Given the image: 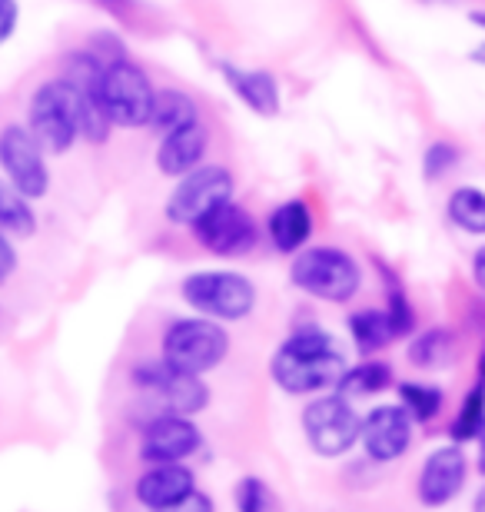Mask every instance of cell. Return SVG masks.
Here are the masks:
<instances>
[{"instance_id": "obj_5", "label": "cell", "mask_w": 485, "mask_h": 512, "mask_svg": "<svg viewBox=\"0 0 485 512\" xmlns=\"http://www.w3.org/2000/svg\"><path fill=\"white\" fill-rule=\"evenodd\" d=\"M183 300L196 313L213 316V320L236 323L253 313L256 306V286L240 273H193L183 280Z\"/></svg>"}, {"instance_id": "obj_29", "label": "cell", "mask_w": 485, "mask_h": 512, "mask_svg": "<svg viewBox=\"0 0 485 512\" xmlns=\"http://www.w3.org/2000/svg\"><path fill=\"white\" fill-rule=\"evenodd\" d=\"M17 20H20L17 0H0V44H7V40L14 37Z\"/></svg>"}, {"instance_id": "obj_6", "label": "cell", "mask_w": 485, "mask_h": 512, "mask_svg": "<svg viewBox=\"0 0 485 512\" xmlns=\"http://www.w3.org/2000/svg\"><path fill=\"white\" fill-rule=\"evenodd\" d=\"M230 353V336L220 323L206 320H177L163 333V360L183 373H210Z\"/></svg>"}, {"instance_id": "obj_19", "label": "cell", "mask_w": 485, "mask_h": 512, "mask_svg": "<svg viewBox=\"0 0 485 512\" xmlns=\"http://www.w3.org/2000/svg\"><path fill=\"white\" fill-rule=\"evenodd\" d=\"M349 333H353V343L359 353H376L389 346L392 340L399 336L396 323L389 320L386 310H363V313H353L349 316Z\"/></svg>"}, {"instance_id": "obj_7", "label": "cell", "mask_w": 485, "mask_h": 512, "mask_svg": "<svg viewBox=\"0 0 485 512\" xmlns=\"http://www.w3.org/2000/svg\"><path fill=\"white\" fill-rule=\"evenodd\" d=\"M303 429H306L309 446H313L319 456L336 459L359 443L363 416L349 406V399L343 393L319 396L303 409Z\"/></svg>"}, {"instance_id": "obj_21", "label": "cell", "mask_w": 485, "mask_h": 512, "mask_svg": "<svg viewBox=\"0 0 485 512\" xmlns=\"http://www.w3.org/2000/svg\"><path fill=\"white\" fill-rule=\"evenodd\" d=\"M193 120H200V117H196V104L187 94H180V90H160V94L153 97V114L147 127H153L163 137V133L177 130L183 124H193Z\"/></svg>"}, {"instance_id": "obj_9", "label": "cell", "mask_w": 485, "mask_h": 512, "mask_svg": "<svg viewBox=\"0 0 485 512\" xmlns=\"http://www.w3.org/2000/svg\"><path fill=\"white\" fill-rule=\"evenodd\" d=\"M133 383L157 399L163 406V413H180L193 416L210 403V389L196 373H183L177 366H170L167 360L160 363H143L133 370Z\"/></svg>"}, {"instance_id": "obj_15", "label": "cell", "mask_w": 485, "mask_h": 512, "mask_svg": "<svg viewBox=\"0 0 485 512\" xmlns=\"http://www.w3.org/2000/svg\"><path fill=\"white\" fill-rule=\"evenodd\" d=\"M206 150H210V130L200 120L183 124L177 130L163 133L160 147H157V167L163 177H183L193 167H200Z\"/></svg>"}, {"instance_id": "obj_25", "label": "cell", "mask_w": 485, "mask_h": 512, "mask_svg": "<svg viewBox=\"0 0 485 512\" xmlns=\"http://www.w3.org/2000/svg\"><path fill=\"white\" fill-rule=\"evenodd\" d=\"M482 423H485V380H479L476 386H472V393L466 396V403H462L456 423H452V439H456V443L476 439Z\"/></svg>"}, {"instance_id": "obj_31", "label": "cell", "mask_w": 485, "mask_h": 512, "mask_svg": "<svg viewBox=\"0 0 485 512\" xmlns=\"http://www.w3.org/2000/svg\"><path fill=\"white\" fill-rule=\"evenodd\" d=\"M472 276H476V283H479V290L485 293V247L476 253V260H472Z\"/></svg>"}, {"instance_id": "obj_12", "label": "cell", "mask_w": 485, "mask_h": 512, "mask_svg": "<svg viewBox=\"0 0 485 512\" xmlns=\"http://www.w3.org/2000/svg\"><path fill=\"white\" fill-rule=\"evenodd\" d=\"M412 429H416V419L409 416L406 406H376L363 419L359 443L373 463H396L412 446Z\"/></svg>"}, {"instance_id": "obj_24", "label": "cell", "mask_w": 485, "mask_h": 512, "mask_svg": "<svg viewBox=\"0 0 485 512\" xmlns=\"http://www.w3.org/2000/svg\"><path fill=\"white\" fill-rule=\"evenodd\" d=\"M452 353H456V343H452L449 330H429L409 346V360L419 370H439L452 360Z\"/></svg>"}, {"instance_id": "obj_16", "label": "cell", "mask_w": 485, "mask_h": 512, "mask_svg": "<svg viewBox=\"0 0 485 512\" xmlns=\"http://www.w3.org/2000/svg\"><path fill=\"white\" fill-rule=\"evenodd\" d=\"M193 489V473L180 463H153L150 473L137 479V499L147 509H180Z\"/></svg>"}, {"instance_id": "obj_35", "label": "cell", "mask_w": 485, "mask_h": 512, "mask_svg": "<svg viewBox=\"0 0 485 512\" xmlns=\"http://www.w3.org/2000/svg\"><path fill=\"white\" fill-rule=\"evenodd\" d=\"M469 20H472V24H476V27H482V30H485V10H476V14H472Z\"/></svg>"}, {"instance_id": "obj_22", "label": "cell", "mask_w": 485, "mask_h": 512, "mask_svg": "<svg viewBox=\"0 0 485 512\" xmlns=\"http://www.w3.org/2000/svg\"><path fill=\"white\" fill-rule=\"evenodd\" d=\"M449 220L472 237H485V193L479 187H459L449 197Z\"/></svg>"}, {"instance_id": "obj_4", "label": "cell", "mask_w": 485, "mask_h": 512, "mask_svg": "<svg viewBox=\"0 0 485 512\" xmlns=\"http://www.w3.org/2000/svg\"><path fill=\"white\" fill-rule=\"evenodd\" d=\"M153 97H157V90H153L150 77L133 60L117 57L103 67L100 104L113 127H147L153 114Z\"/></svg>"}, {"instance_id": "obj_30", "label": "cell", "mask_w": 485, "mask_h": 512, "mask_svg": "<svg viewBox=\"0 0 485 512\" xmlns=\"http://www.w3.org/2000/svg\"><path fill=\"white\" fill-rule=\"evenodd\" d=\"M14 266H17V250L7 243V233H0V283L14 273Z\"/></svg>"}, {"instance_id": "obj_34", "label": "cell", "mask_w": 485, "mask_h": 512, "mask_svg": "<svg viewBox=\"0 0 485 512\" xmlns=\"http://www.w3.org/2000/svg\"><path fill=\"white\" fill-rule=\"evenodd\" d=\"M469 60H472V64L485 67V40H482V44H479L476 50H472V54H469Z\"/></svg>"}, {"instance_id": "obj_36", "label": "cell", "mask_w": 485, "mask_h": 512, "mask_svg": "<svg viewBox=\"0 0 485 512\" xmlns=\"http://www.w3.org/2000/svg\"><path fill=\"white\" fill-rule=\"evenodd\" d=\"M479 380H485V346H482V353H479Z\"/></svg>"}, {"instance_id": "obj_13", "label": "cell", "mask_w": 485, "mask_h": 512, "mask_svg": "<svg viewBox=\"0 0 485 512\" xmlns=\"http://www.w3.org/2000/svg\"><path fill=\"white\" fill-rule=\"evenodd\" d=\"M203 446L200 429L190 423V416L163 413L147 426L140 443V459L147 463H183Z\"/></svg>"}, {"instance_id": "obj_32", "label": "cell", "mask_w": 485, "mask_h": 512, "mask_svg": "<svg viewBox=\"0 0 485 512\" xmlns=\"http://www.w3.org/2000/svg\"><path fill=\"white\" fill-rule=\"evenodd\" d=\"M479 473L485 476V423H482V429H479Z\"/></svg>"}, {"instance_id": "obj_10", "label": "cell", "mask_w": 485, "mask_h": 512, "mask_svg": "<svg viewBox=\"0 0 485 512\" xmlns=\"http://www.w3.org/2000/svg\"><path fill=\"white\" fill-rule=\"evenodd\" d=\"M233 193V177L230 170L223 167H210V163H200L190 173H183L177 190L170 193L167 200V220L180 223V227H193L196 220L203 217L206 210H213L216 203L230 200Z\"/></svg>"}, {"instance_id": "obj_20", "label": "cell", "mask_w": 485, "mask_h": 512, "mask_svg": "<svg viewBox=\"0 0 485 512\" xmlns=\"http://www.w3.org/2000/svg\"><path fill=\"white\" fill-rule=\"evenodd\" d=\"M0 233H10V237L20 240L37 233V217L30 210V200L4 180H0Z\"/></svg>"}, {"instance_id": "obj_33", "label": "cell", "mask_w": 485, "mask_h": 512, "mask_svg": "<svg viewBox=\"0 0 485 512\" xmlns=\"http://www.w3.org/2000/svg\"><path fill=\"white\" fill-rule=\"evenodd\" d=\"M94 4H100V7H107V10H113V14H117V10H123L130 4V0H94Z\"/></svg>"}, {"instance_id": "obj_27", "label": "cell", "mask_w": 485, "mask_h": 512, "mask_svg": "<svg viewBox=\"0 0 485 512\" xmlns=\"http://www.w3.org/2000/svg\"><path fill=\"white\" fill-rule=\"evenodd\" d=\"M456 163H459V150L452 147V143L439 140V143H432L426 150V157H422V173H426V180H442L446 173L456 170Z\"/></svg>"}, {"instance_id": "obj_28", "label": "cell", "mask_w": 485, "mask_h": 512, "mask_svg": "<svg viewBox=\"0 0 485 512\" xmlns=\"http://www.w3.org/2000/svg\"><path fill=\"white\" fill-rule=\"evenodd\" d=\"M236 506L246 509V512H266V509H273L276 506V499L273 493L266 489L263 479H243L240 486H236Z\"/></svg>"}, {"instance_id": "obj_26", "label": "cell", "mask_w": 485, "mask_h": 512, "mask_svg": "<svg viewBox=\"0 0 485 512\" xmlns=\"http://www.w3.org/2000/svg\"><path fill=\"white\" fill-rule=\"evenodd\" d=\"M399 396L412 419H432L442 409V399H446V393L432 383H402Z\"/></svg>"}, {"instance_id": "obj_8", "label": "cell", "mask_w": 485, "mask_h": 512, "mask_svg": "<svg viewBox=\"0 0 485 512\" xmlns=\"http://www.w3.org/2000/svg\"><path fill=\"white\" fill-rule=\"evenodd\" d=\"M0 170L7 183L27 200H40L50 190V170L44 163V147L27 127L10 124L0 130Z\"/></svg>"}, {"instance_id": "obj_37", "label": "cell", "mask_w": 485, "mask_h": 512, "mask_svg": "<svg viewBox=\"0 0 485 512\" xmlns=\"http://www.w3.org/2000/svg\"><path fill=\"white\" fill-rule=\"evenodd\" d=\"M476 509H485V489H482V493L476 496Z\"/></svg>"}, {"instance_id": "obj_23", "label": "cell", "mask_w": 485, "mask_h": 512, "mask_svg": "<svg viewBox=\"0 0 485 512\" xmlns=\"http://www.w3.org/2000/svg\"><path fill=\"white\" fill-rule=\"evenodd\" d=\"M392 383V370L389 363H359L356 370H343L336 383V393H343L346 399L353 396H373L379 389H386Z\"/></svg>"}, {"instance_id": "obj_17", "label": "cell", "mask_w": 485, "mask_h": 512, "mask_svg": "<svg viewBox=\"0 0 485 512\" xmlns=\"http://www.w3.org/2000/svg\"><path fill=\"white\" fill-rule=\"evenodd\" d=\"M220 74L253 114L260 117L280 114V84H276L273 74H266V70H246L236 64H220Z\"/></svg>"}, {"instance_id": "obj_3", "label": "cell", "mask_w": 485, "mask_h": 512, "mask_svg": "<svg viewBox=\"0 0 485 512\" xmlns=\"http://www.w3.org/2000/svg\"><path fill=\"white\" fill-rule=\"evenodd\" d=\"M293 283L316 300L346 303L353 300L363 286V270L359 263L339 247H309L299 250L293 260Z\"/></svg>"}, {"instance_id": "obj_18", "label": "cell", "mask_w": 485, "mask_h": 512, "mask_svg": "<svg viewBox=\"0 0 485 512\" xmlns=\"http://www.w3.org/2000/svg\"><path fill=\"white\" fill-rule=\"evenodd\" d=\"M266 233L276 253H299L313 237V210L303 200L280 203L270 217H266Z\"/></svg>"}, {"instance_id": "obj_2", "label": "cell", "mask_w": 485, "mask_h": 512, "mask_svg": "<svg viewBox=\"0 0 485 512\" xmlns=\"http://www.w3.org/2000/svg\"><path fill=\"white\" fill-rule=\"evenodd\" d=\"M346 370V353L326 330H303L276 350L270 373L273 383L293 396L333 389Z\"/></svg>"}, {"instance_id": "obj_1", "label": "cell", "mask_w": 485, "mask_h": 512, "mask_svg": "<svg viewBox=\"0 0 485 512\" xmlns=\"http://www.w3.org/2000/svg\"><path fill=\"white\" fill-rule=\"evenodd\" d=\"M97 90H80L70 80H47L34 90L27 107V130L34 133L44 153H67L77 137L103 143L110 133Z\"/></svg>"}, {"instance_id": "obj_11", "label": "cell", "mask_w": 485, "mask_h": 512, "mask_svg": "<svg viewBox=\"0 0 485 512\" xmlns=\"http://www.w3.org/2000/svg\"><path fill=\"white\" fill-rule=\"evenodd\" d=\"M196 240L213 256H243L256 247V223L240 203L223 200L193 223Z\"/></svg>"}, {"instance_id": "obj_14", "label": "cell", "mask_w": 485, "mask_h": 512, "mask_svg": "<svg viewBox=\"0 0 485 512\" xmlns=\"http://www.w3.org/2000/svg\"><path fill=\"white\" fill-rule=\"evenodd\" d=\"M469 463L459 446H439L419 469V499L426 506H446L462 493Z\"/></svg>"}]
</instances>
